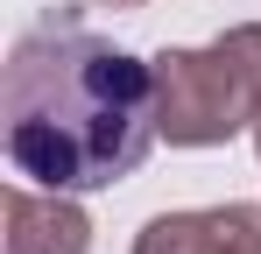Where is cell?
<instances>
[{"instance_id":"2","label":"cell","mask_w":261,"mask_h":254,"mask_svg":"<svg viewBox=\"0 0 261 254\" xmlns=\"http://www.w3.org/2000/svg\"><path fill=\"white\" fill-rule=\"evenodd\" d=\"M155 64V127L170 148H219L261 120V21H240L205 49H163Z\"/></svg>"},{"instance_id":"1","label":"cell","mask_w":261,"mask_h":254,"mask_svg":"<svg viewBox=\"0 0 261 254\" xmlns=\"http://www.w3.org/2000/svg\"><path fill=\"white\" fill-rule=\"evenodd\" d=\"M0 134L14 176L43 191H106L141 169L155 127V64L49 14L7 49Z\"/></svg>"},{"instance_id":"4","label":"cell","mask_w":261,"mask_h":254,"mask_svg":"<svg viewBox=\"0 0 261 254\" xmlns=\"http://www.w3.org/2000/svg\"><path fill=\"white\" fill-rule=\"evenodd\" d=\"M7 254H92V219L71 191H7Z\"/></svg>"},{"instance_id":"5","label":"cell","mask_w":261,"mask_h":254,"mask_svg":"<svg viewBox=\"0 0 261 254\" xmlns=\"http://www.w3.org/2000/svg\"><path fill=\"white\" fill-rule=\"evenodd\" d=\"M99 7H148V0H99Z\"/></svg>"},{"instance_id":"3","label":"cell","mask_w":261,"mask_h":254,"mask_svg":"<svg viewBox=\"0 0 261 254\" xmlns=\"http://www.w3.org/2000/svg\"><path fill=\"white\" fill-rule=\"evenodd\" d=\"M134 254H261V205H205V212H155Z\"/></svg>"},{"instance_id":"6","label":"cell","mask_w":261,"mask_h":254,"mask_svg":"<svg viewBox=\"0 0 261 254\" xmlns=\"http://www.w3.org/2000/svg\"><path fill=\"white\" fill-rule=\"evenodd\" d=\"M254 148H261V120H254Z\"/></svg>"}]
</instances>
